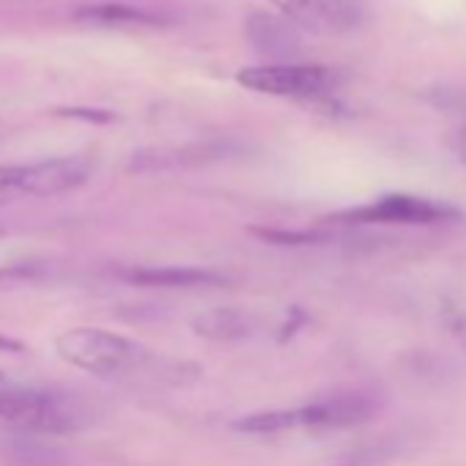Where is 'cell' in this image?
<instances>
[{
	"label": "cell",
	"instance_id": "8fae6325",
	"mask_svg": "<svg viewBox=\"0 0 466 466\" xmlns=\"http://www.w3.org/2000/svg\"><path fill=\"white\" fill-rule=\"evenodd\" d=\"M258 327H261L258 316L250 310H239V308H211L192 319L195 335H200L211 343L248 340L258 332Z\"/></svg>",
	"mask_w": 466,
	"mask_h": 466
},
{
	"label": "cell",
	"instance_id": "52a82bcc",
	"mask_svg": "<svg viewBox=\"0 0 466 466\" xmlns=\"http://www.w3.org/2000/svg\"><path fill=\"white\" fill-rule=\"evenodd\" d=\"M291 428H346L360 425L376 414V403L365 395H335L319 403L289 409Z\"/></svg>",
	"mask_w": 466,
	"mask_h": 466
},
{
	"label": "cell",
	"instance_id": "30bf717a",
	"mask_svg": "<svg viewBox=\"0 0 466 466\" xmlns=\"http://www.w3.org/2000/svg\"><path fill=\"white\" fill-rule=\"evenodd\" d=\"M230 154V143H192V146H178V148H146L132 154L129 170L137 173H151V170H173V167H187V165H203V162H217Z\"/></svg>",
	"mask_w": 466,
	"mask_h": 466
},
{
	"label": "cell",
	"instance_id": "5bb4252c",
	"mask_svg": "<svg viewBox=\"0 0 466 466\" xmlns=\"http://www.w3.org/2000/svg\"><path fill=\"white\" fill-rule=\"evenodd\" d=\"M253 237L264 239V242H272V245H280V248H297V245H319L324 242L327 237L321 233H313V230H278V228H250Z\"/></svg>",
	"mask_w": 466,
	"mask_h": 466
},
{
	"label": "cell",
	"instance_id": "9a60e30c",
	"mask_svg": "<svg viewBox=\"0 0 466 466\" xmlns=\"http://www.w3.org/2000/svg\"><path fill=\"white\" fill-rule=\"evenodd\" d=\"M444 327L466 349V313L463 310H455V308H447L444 310Z\"/></svg>",
	"mask_w": 466,
	"mask_h": 466
},
{
	"label": "cell",
	"instance_id": "3957f363",
	"mask_svg": "<svg viewBox=\"0 0 466 466\" xmlns=\"http://www.w3.org/2000/svg\"><path fill=\"white\" fill-rule=\"evenodd\" d=\"M94 162L88 157H53L28 165H0V206L23 198H61L88 184Z\"/></svg>",
	"mask_w": 466,
	"mask_h": 466
},
{
	"label": "cell",
	"instance_id": "e0dca14e",
	"mask_svg": "<svg viewBox=\"0 0 466 466\" xmlns=\"http://www.w3.org/2000/svg\"><path fill=\"white\" fill-rule=\"evenodd\" d=\"M6 384H12V381H9V376H6L4 370H0V390H4Z\"/></svg>",
	"mask_w": 466,
	"mask_h": 466
},
{
	"label": "cell",
	"instance_id": "9c48e42d",
	"mask_svg": "<svg viewBox=\"0 0 466 466\" xmlns=\"http://www.w3.org/2000/svg\"><path fill=\"white\" fill-rule=\"evenodd\" d=\"M118 278L146 289H208L230 283L228 275L206 267H127L118 272Z\"/></svg>",
	"mask_w": 466,
	"mask_h": 466
},
{
	"label": "cell",
	"instance_id": "8992f818",
	"mask_svg": "<svg viewBox=\"0 0 466 466\" xmlns=\"http://www.w3.org/2000/svg\"><path fill=\"white\" fill-rule=\"evenodd\" d=\"M278 12L289 17L302 34L343 36L365 25V0H272Z\"/></svg>",
	"mask_w": 466,
	"mask_h": 466
},
{
	"label": "cell",
	"instance_id": "5b68a950",
	"mask_svg": "<svg viewBox=\"0 0 466 466\" xmlns=\"http://www.w3.org/2000/svg\"><path fill=\"white\" fill-rule=\"evenodd\" d=\"M329 219L349 222V225H444V222H458L461 211L441 200L392 192V195H381L373 203L338 211Z\"/></svg>",
	"mask_w": 466,
	"mask_h": 466
},
{
	"label": "cell",
	"instance_id": "ac0fdd59",
	"mask_svg": "<svg viewBox=\"0 0 466 466\" xmlns=\"http://www.w3.org/2000/svg\"><path fill=\"white\" fill-rule=\"evenodd\" d=\"M343 466H360V463H354V461H351V463H343Z\"/></svg>",
	"mask_w": 466,
	"mask_h": 466
},
{
	"label": "cell",
	"instance_id": "2e32d148",
	"mask_svg": "<svg viewBox=\"0 0 466 466\" xmlns=\"http://www.w3.org/2000/svg\"><path fill=\"white\" fill-rule=\"evenodd\" d=\"M450 148H452V154L466 165V124L458 127L455 132H450Z\"/></svg>",
	"mask_w": 466,
	"mask_h": 466
},
{
	"label": "cell",
	"instance_id": "6da1fadb",
	"mask_svg": "<svg viewBox=\"0 0 466 466\" xmlns=\"http://www.w3.org/2000/svg\"><path fill=\"white\" fill-rule=\"evenodd\" d=\"M56 351L66 365L99 379H121L148 362V351L140 343L102 327H72L61 332Z\"/></svg>",
	"mask_w": 466,
	"mask_h": 466
},
{
	"label": "cell",
	"instance_id": "7a4b0ae2",
	"mask_svg": "<svg viewBox=\"0 0 466 466\" xmlns=\"http://www.w3.org/2000/svg\"><path fill=\"white\" fill-rule=\"evenodd\" d=\"M80 425L83 417L66 395L20 384L0 390V428L36 436H66Z\"/></svg>",
	"mask_w": 466,
	"mask_h": 466
},
{
	"label": "cell",
	"instance_id": "277c9868",
	"mask_svg": "<svg viewBox=\"0 0 466 466\" xmlns=\"http://www.w3.org/2000/svg\"><path fill=\"white\" fill-rule=\"evenodd\" d=\"M237 83L248 91L283 96V99H321L338 86V75L321 64L297 61H269L261 66H248L237 72Z\"/></svg>",
	"mask_w": 466,
	"mask_h": 466
},
{
	"label": "cell",
	"instance_id": "4fadbf2b",
	"mask_svg": "<svg viewBox=\"0 0 466 466\" xmlns=\"http://www.w3.org/2000/svg\"><path fill=\"white\" fill-rule=\"evenodd\" d=\"M53 272H56V264L45 258H23V261L0 264V294L42 286L53 278Z\"/></svg>",
	"mask_w": 466,
	"mask_h": 466
},
{
	"label": "cell",
	"instance_id": "7c38bea8",
	"mask_svg": "<svg viewBox=\"0 0 466 466\" xmlns=\"http://www.w3.org/2000/svg\"><path fill=\"white\" fill-rule=\"evenodd\" d=\"M75 20L96 28H159L167 23V17L129 4H91L77 9Z\"/></svg>",
	"mask_w": 466,
	"mask_h": 466
},
{
	"label": "cell",
	"instance_id": "ba28073f",
	"mask_svg": "<svg viewBox=\"0 0 466 466\" xmlns=\"http://www.w3.org/2000/svg\"><path fill=\"white\" fill-rule=\"evenodd\" d=\"M245 34L256 53L269 61H294L302 50V31L283 15L253 12L245 23Z\"/></svg>",
	"mask_w": 466,
	"mask_h": 466
}]
</instances>
